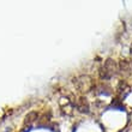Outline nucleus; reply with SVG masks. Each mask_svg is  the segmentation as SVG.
Listing matches in <instances>:
<instances>
[{"mask_svg":"<svg viewBox=\"0 0 132 132\" xmlns=\"http://www.w3.org/2000/svg\"><path fill=\"white\" fill-rule=\"evenodd\" d=\"M76 87L78 88V90H80V91H87V90H89V89H91L93 82H91V79L89 77L82 76L76 80Z\"/></svg>","mask_w":132,"mask_h":132,"instance_id":"2","label":"nucleus"},{"mask_svg":"<svg viewBox=\"0 0 132 132\" xmlns=\"http://www.w3.org/2000/svg\"><path fill=\"white\" fill-rule=\"evenodd\" d=\"M38 118V114L37 112H29L28 114L25 115V119H24V125H31V124H34L36 120H37Z\"/></svg>","mask_w":132,"mask_h":132,"instance_id":"4","label":"nucleus"},{"mask_svg":"<svg viewBox=\"0 0 132 132\" xmlns=\"http://www.w3.org/2000/svg\"><path fill=\"white\" fill-rule=\"evenodd\" d=\"M119 70L121 72H129L130 71V66H129V63L126 60H121L120 64H119Z\"/></svg>","mask_w":132,"mask_h":132,"instance_id":"5","label":"nucleus"},{"mask_svg":"<svg viewBox=\"0 0 132 132\" xmlns=\"http://www.w3.org/2000/svg\"><path fill=\"white\" fill-rule=\"evenodd\" d=\"M118 65L113 59H107L104 61L103 66L100 69V77L101 79L107 80L109 79L112 76H114V73L117 72Z\"/></svg>","mask_w":132,"mask_h":132,"instance_id":"1","label":"nucleus"},{"mask_svg":"<svg viewBox=\"0 0 132 132\" xmlns=\"http://www.w3.org/2000/svg\"><path fill=\"white\" fill-rule=\"evenodd\" d=\"M75 106H76L77 111L80 112V113H87V114H88V113L90 112V106H89V102L87 101V98H85V97L77 98Z\"/></svg>","mask_w":132,"mask_h":132,"instance_id":"3","label":"nucleus"}]
</instances>
